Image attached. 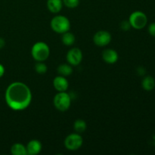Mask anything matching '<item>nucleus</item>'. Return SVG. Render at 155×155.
Here are the masks:
<instances>
[{
    "instance_id": "f3484780",
    "label": "nucleus",
    "mask_w": 155,
    "mask_h": 155,
    "mask_svg": "<svg viewBox=\"0 0 155 155\" xmlns=\"http://www.w3.org/2000/svg\"><path fill=\"white\" fill-rule=\"evenodd\" d=\"M86 127H87V125H86V121L82 119H77L74 124V130L76 133H79V134L84 133L86 130Z\"/></svg>"
},
{
    "instance_id": "2eb2a0df",
    "label": "nucleus",
    "mask_w": 155,
    "mask_h": 155,
    "mask_svg": "<svg viewBox=\"0 0 155 155\" xmlns=\"http://www.w3.org/2000/svg\"><path fill=\"white\" fill-rule=\"evenodd\" d=\"M11 153L13 155H27V148L21 143H15L11 148Z\"/></svg>"
},
{
    "instance_id": "dca6fc26",
    "label": "nucleus",
    "mask_w": 155,
    "mask_h": 155,
    "mask_svg": "<svg viewBox=\"0 0 155 155\" xmlns=\"http://www.w3.org/2000/svg\"><path fill=\"white\" fill-rule=\"evenodd\" d=\"M76 40L75 36L71 32L68 31L66 33H63L61 36L62 43L67 46H71L74 44Z\"/></svg>"
},
{
    "instance_id": "f257e3e1",
    "label": "nucleus",
    "mask_w": 155,
    "mask_h": 155,
    "mask_svg": "<svg viewBox=\"0 0 155 155\" xmlns=\"http://www.w3.org/2000/svg\"><path fill=\"white\" fill-rule=\"evenodd\" d=\"M5 99L7 105L12 110H24L31 103L32 92L25 83L14 82L6 89Z\"/></svg>"
},
{
    "instance_id": "aec40b11",
    "label": "nucleus",
    "mask_w": 155,
    "mask_h": 155,
    "mask_svg": "<svg viewBox=\"0 0 155 155\" xmlns=\"http://www.w3.org/2000/svg\"><path fill=\"white\" fill-rule=\"evenodd\" d=\"M120 28L122 29L124 31H128V30H130L131 28V24H130V21H123L122 22L120 23Z\"/></svg>"
},
{
    "instance_id": "20e7f679",
    "label": "nucleus",
    "mask_w": 155,
    "mask_h": 155,
    "mask_svg": "<svg viewBox=\"0 0 155 155\" xmlns=\"http://www.w3.org/2000/svg\"><path fill=\"white\" fill-rule=\"evenodd\" d=\"M53 103L57 110L64 112L70 108L71 104V98L66 92H58L54 97Z\"/></svg>"
},
{
    "instance_id": "b1692460",
    "label": "nucleus",
    "mask_w": 155,
    "mask_h": 155,
    "mask_svg": "<svg viewBox=\"0 0 155 155\" xmlns=\"http://www.w3.org/2000/svg\"><path fill=\"white\" fill-rule=\"evenodd\" d=\"M5 45V41L3 38L0 37V48H2Z\"/></svg>"
},
{
    "instance_id": "ddd939ff",
    "label": "nucleus",
    "mask_w": 155,
    "mask_h": 155,
    "mask_svg": "<svg viewBox=\"0 0 155 155\" xmlns=\"http://www.w3.org/2000/svg\"><path fill=\"white\" fill-rule=\"evenodd\" d=\"M142 86L144 90L152 91L155 87V80L151 76H146L142 81Z\"/></svg>"
},
{
    "instance_id": "39448f33",
    "label": "nucleus",
    "mask_w": 155,
    "mask_h": 155,
    "mask_svg": "<svg viewBox=\"0 0 155 155\" xmlns=\"http://www.w3.org/2000/svg\"><path fill=\"white\" fill-rule=\"evenodd\" d=\"M129 21L133 28L136 30H142L147 25L148 18L146 15L142 12L136 11L130 15Z\"/></svg>"
},
{
    "instance_id": "0eeeda50",
    "label": "nucleus",
    "mask_w": 155,
    "mask_h": 155,
    "mask_svg": "<svg viewBox=\"0 0 155 155\" xmlns=\"http://www.w3.org/2000/svg\"><path fill=\"white\" fill-rule=\"evenodd\" d=\"M112 36L109 32L106 30H99L93 36V42L97 46L104 47L110 42Z\"/></svg>"
},
{
    "instance_id": "4be33fe9",
    "label": "nucleus",
    "mask_w": 155,
    "mask_h": 155,
    "mask_svg": "<svg viewBox=\"0 0 155 155\" xmlns=\"http://www.w3.org/2000/svg\"><path fill=\"white\" fill-rule=\"evenodd\" d=\"M137 72L140 76H144L145 74V73H146V71H145V69L144 68H142V67H139L137 70Z\"/></svg>"
},
{
    "instance_id": "f8f14e48",
    "label": "nucleus",
    "mask_w": 155,
    "mask_h": 155,
    "mask_svg": "<svg viewBox=\"0 0 155 155\" xmlns=\"http://www.w3.org/2000/svg\"><path fill=\"white\" fill-rule=\"evenodd\" d=\"M62 7H63L62 0H47V8L51 13H58L62 9Z\"/></svg>"
},
{
    "instance_id": "4468645a",
    "label": "nucleus",
    "mask_w": 155,
    "mask_h": 155,
    "mask_svg": "<svg viewBox=\"0 0 155 155\" xmlns=\"http://www.w3.org/2000/svg\"><path fill=\"white\" fill-rule=\"evenodd\" d=\"M57 71L59 75L63 77H68L73 73L72 66L69 64H61L57 68Z\"/></svg>"
},
{
    "instance_id": "6e6552de",
    "label": "nucleus",
    "mask_w": 155,
    "mask_h": 155,
    "mask_svg": "<svg viewBox=\"0 0 155 155\" xmlns=\"http://www.w3.org/2000/svg\"><path fill=\"white\" fill-rule=\"evenodd\" d=\"M67 61L71 66H78L83 61V52L78 48H73L67 54Z\"/></svg>"
},
{
    "instance_id": "1a4fd4ad",
    "label": "nucleus",
    "mask_w": 155,
    "mask_h": 155,
    "mask_svg": "<svg viewBox=\"0 0 155 155\" xmlns=\"http://www.w3.org/2000/svg\"><path fill=\"white\" fill-rule=\"evenodd\" d=\"M53 86L58 92H66L69 86L68 80L63 76H58L53 80Z\"/></svg>"
},
{
    "instance_id": "f03ea898",
    "label": "nucleus",
    "mask_w": 155,
    "mask_h": 155,
    "mask_svg": "<svg viewBox=\"0 0 155 155\" xmlns=\"http://www.w3.org/2000/svg\"><path fill=\"white\" fill-rule=\"evenodd\" d=\"M31 54L36 61H45L49 57V47L44 42H36L31 48Z\"/></svg>"
},
{
    "instance_id": "9d476101",
    "label": "nucleus",
    "mask_w": 155,
    "mask_h": 155,
    "mask_svg": "<svg viewBox=\"0 0 155 155\" xmlns=\"http://www.w3.org/2000/svg\"><path fill=\"white\" fill-rule=\"evenodd\" d=\"M102 58L105 63L109 64H114L116 63L119 58L118 53L112 48L105 49L102 53Z\"/></svg>"
},
{
    "instance_id": "5701e85b",
    "label": "nucleus",
    "mask_w": 155,
    "mask_h": 155,
    "mask_svg": "<svg viewBox=\"0 0 155 155\" xmlns=\"http://www.w3.org/2000/svg\"><path fill=\"white\" fill-rule=\"evenodd\" d=\"M5 74V68L2 64H0V78L3 77Z\"/></svg>"
},
{
    "instance_id": "412c9836",
    "label": "nucleus",
    "mask_w": 155,
    "mask_h": 155,
    "mask_svg": "<svg viewBox=\"0 0 155 155\" xmlns=\"http://www.w3.org/2000/svg\"><path fill=\"white\" fill-rule=\"evenodd\" d=\"M148 33H149V34L151 35V36L155 37V22L151 23V24L148 26Z\"/></svg>"
},
{
    "instance_id": "9b49d317",
    "label": "nucleus",
    "mask_w": 155,
    "mask_h": 155,
    "mask_svg": "<svg viewBox=\"0 0 155 155\" xmlns=\"http://www.w3.org/2000/svg\"><path fill=\"white\" fill-rule=\"evenodd\" d=\"M27 154L36 155L39 154L42 150V143L39 140L33 139L30 141L26 146Z\"/></svg>"
},
{
    "instance_id": "6ab92c4d",
    "label": "nucleus",
    "mask_w": 155,
    "mask_h": 155,
    "mask_svg": "<svg viewBox=\"0 0 155 155\" xmlns=\"http://www.w3.org/2000/svg\"><path fill=\"white\" fill-rule=\"evenodd\" d=\"M63 5L68 8H75L80 4V0H62Z\"/></svg>"
},
{
    "instance_id": "7ed1b4c3",
    "label": "nucleus",
    "mask_w": 155,
    "mask_h": 155,
    "mask_svg": "<svg viewBox=\"0 0 155 155\" xmlns=\"http://www.w3.org/2000/svg\"><path fill=\"white\" fill-rule=\"evenodd\" d=\"M50 26L53 31L59 34H63L69 31L71 29V22L69 19L63 15H57L51 19Z\"/></svg>"
},
{
    "instance_id": "a211bd4d",
    "label": "nucleus",
    "mask_w": 155,
    "mask_h": 155,
    "mask_svg": "<svg viewBox=\"0 0 155 155\" xmlns=\"http://www.w3.org/2000/svg\"><path fill=\"white\" fill-rule=\"evenodd\" d=\"M35 71L39 74H44L48 71V67L46 66L44 61H37L34 67Z\"/></svg>"
},
{
    "instance_id": "423d86ee",
    "label": "nucleus",
    "mask_w": 155,
    "mask_h": 155,
    "mask_svg": "<svg viewBox=\"0 0 155 155\" xmlns=\"http://www.w3.org/2000/svg\"><path fill=\"white\" fill-rule=\"evenodd\" d=\"M83 143V137L77 133L68 135L64 140V146L69 151H77L81 148Z\"/></svg>"
}]
</instances>
